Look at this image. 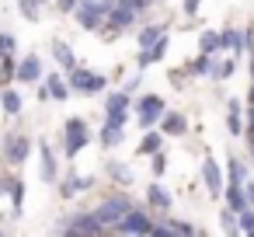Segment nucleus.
<instances>
[{"mask_svg":"<svg viewBox=\"0 0 254 237\" xmlns=\"http://www.w3.org/2000/svg\"><path fill=\"white\" fill-rule=\"evenodd\" d=\"M209 67H212V56L209 53H198V60L188 63V74H209Z\"/></svg>","mask_w":254,"mask_h":237,"instance_id":"33","label":"nucleus"},{"mask_svg":"<svg viewBox=\"0 0 254 237\" xmlns=\"http://www.w3.org/2000/svg\"><path fill=\"white\" fill-rule=\"evenodd\" d=\"M77 7V0H60V11H73Z\"/></svg>","mask_w":254,"mask_h":237,"instance_id":"46","label":"nucleus"},{"mask_svg":"<svg viewBox=\"0 0 254 237\" xmlns=\"http://www.w3.org/2000/svg\"><path fill=\"white\" fill-rule=\"evenodd\" d=\"M160 147H164V133H146L139 140V154H157Z\"/></svg>","mask_w":254,"mask_h":237,"instance_id":"29","label":"nucleus"},{"mask_svg":"<svg viewBox=\"0 0 254 237\" xmlns=\"http://www.w3.org/2000/svg\"><path fill=\"white\" fill-rule=\"evenodd\" d=\"M139 80H143V77H132V80H129V84H126V87H122V91H126V94H132V91H136V87H139Z\"/></svg>","mask_w":254,"mask_h":237,"instance_id":"44","label":"nucleus"},{"mask_svg":"<svg viewBox=\"0 0 254 237\" xmlns=\"http://www.w3.org/2000/svg\"><path fill=\"white\" fill-rule=\"evenodd\" d=\"M53 56H56V63H60V67H63L66 74H70V70L77 67V56H73V49H70L66 42H56V46H53Z\"/></svg>","mask_w":254,"mask_h":237,"instance_id":"21","label":"nucleus"},{"mask_svg":"<svg viewBox=\"0 0 254 237\" xmlns=\"http://www.w3.org/2000/svg\"><path fill=\"white\" fill-rule=\"evenodd\" d=\"M11 53H14V35L0 32V56H11Z\"/></svg>","mask_w":254,"mask_h":237,"instance_id":"37","label":"nucleus"},{"mask_svg":"<svg viewBox=\"0 0 254 237\" xmlns=\"http://www.w3.org/2000/svg\"><path fill=\"white\" fill-rule=\"evenodd\" d=\"M56 230H60V234H105V227L98 223L94 213H73V216L63 220Z\"/></svg>","mask_w":254,"mask_h":237,"instance_id":"7","label":"nucleus"},{"mask_svg":"<svg viewBox=\"0 0 254 237\" xmlns=\"http://www.w3.org/2000/svg\"><path fill=\"white\" fill-rule=\"evenodd\" d=\"M202 181L209 185V195L219 199V192H223V171H219V164H216L212 157L202 160Z\"/></svg>","mask_w":254,"mask_h":237,"instance_id":"12","label":"nucleus"},{"mask_svg":"<svg viewBox=\"0 0 254 237\" xmlns=\"http://www.w3.org/2000/svg\"><path fill=\"white\" fill-rule=\"evenodd\" d=\"M129 209H132V199H129V195H112L108 202H101V206L94 209V216H98V223L108 230V227H115Z\"/></svg>","mask_w":254,"mask_h":237,"instance_id":"3","label":"nucleus"},{"mask_svg":"<svg viewBox=\"0 0 254 237\" xmlns=\"http://www.w3.org/2000/svg\"><path fill=\"white\" fill-rule=\"evenodd\" d=\"M7 195H11L14 213H21V206H25V181L21 178H7Z\"/></svg>","mask_w":254,"mask_h":237,"instance_id":"25","label":"nucleus"},{"mask_svg":"<svg viewBox=\"0 0 254 237\" xmlns=\"http://www.w3.org/2000/svg\"><path fill=\"white\" fill-rule=\"evenodd\" d=\"M91 185H94V178H91V174H84V178L70 174V178H63V185H60V195H63V199H73L77 192H87Z\"/></svg>","mask_w":254,"mask_h":237,"instance_id":"15","label":"nucleus"},{"mask_svg":"<svg viewBox=\"0 0 254 237\" xmlns=\"http://www.w3.org/2000/svg\"><path fill=\"white\" fill-rule=\"evenodd\" d=\"M39 4H42V0H18V11H21L28 21H39Z\"/></svg>","mask_w":254,"mask_h":237,"instance_id":"34","label":"nucleus"},{"mask_svg":"<svg viewBox=\"0 0 254 237\" xmlns=\"http://www.w3.org/2000/svg\"><path fill=\"white\" fill-rule=\"evenodd\" d=\"M0 105H4L7 115H18V112H21V94L11 91V87H4V91H0Z\"/></svg>","mask_w":254,"mask_h":237,"instance_id":"27","label":"nucleus"},{"mask_svg":"<svg viewBox=\"0 0 254 237\" xmlns=\"http://www.w3.org/2000/svg\"><path fill=\"white\" fill-rule=\"evenodd\" d=\"M0 60H4V67H0V80H14V74H18V63H14V53L11 56H0Z\"/></svg>","mask_w":254,"mask_h":237,"instance_id":"35","label":"nucleus"},{"mask_svg":"<svg viewBox=\"0 0 254 237\" xmlns=\"http://www.w3.org/2000/svg\"><path fill=\"white\" fill-rule=\"evenodd\" d=\"M223 49V42H219V32H202L198 35V53H209V56H216Z\"/></svg>","mask_w":254,"mask_h":237,"instance_id":"26","label":"nucleus"},{"mask_svg":"<svg viewBox=\"0 0 254 237\" xmlns=\"http://www.w3.org/2000/svg\"><path fill=\"white\" fill-rule=\"evenodd\" d=\"M198 4H202V0H185V14L195 18V14H198Z\"/></svg>","mask_w":254,"mask_h":237,"instance_id":"42","label":"nucleus"},{"mask_svg":"<svg viewBox=\"0 0 254 237\" xmlns=\"http://www.w3.org/2000/svg\"><path fill=\"white\" fill-rule=\"evenodd\" d=\"M46 80V87H49V98H56V101H66L73 91H70V84L60 77V74H49V77H42Z\"/></svg>","mask_w":254,"mask_h":237,"instance_id":"19","label":"nucleus"},{"mask_svg":"<svg viewBox=\"0 0 254 237\" xmlns=\"http://www.w3.org/2000/svg\"><path fill=\"white\" fill-rule=\"evenodd\" d=\"M105 21H108L112 28H119V32H122V28H129V25L136 21V11H129V7H122V4H115V7L105 14Z\"/></svg>","mask_w":254,"mask_h":237,"instance_id":"16","label":"nucleus"},{"mask_svg":"<svg viewBox=\"0 0 254 237\" xmlns=\"http://www.w3.org/2000/svg\"><path fill=\"white\" fill-rule=\"evenodd\" d=\"M73 14H77V25H80L84 32H98V28H101V21H105V7H101V0H77Z\"/></svg>","mask_w":254,"mask_h":237,"instance_id":"5","label":"nucleus"},{"mask_svg":"<svg viewBox=\"0 0 254 237\" xmlns=\"http://www.w3.org/2000/svg\"><path fill=\"white\" fill-rule=\"evenodd\" d=\"M251 160H254V143H251Z\"/></svg>","mask_w":254,"mask_h":237,"instance_id":"51","label":"nucleus"},{"mask_svg":"<svg viewBox=\"0 0 254 237\" xmlns=\"http://www.w3.org/2000/svg\"><path fill=\"white\" fill-rule=\"evenodd\" d=\"M244 35H247V49L254 53V32H244Z\"/></svg>","mask_w":254,"mask_h":237,"instance_id":"47","label":"nucleus"},{"mask_svg":"<svg viewBox=\"0 0 254 237\" xmlns=\"http://www.w3.org/2000/svg\"><path fill=\"white\" fill-rule=\"evenodd\" d=\"M167 49H171V42H167V35H160L153 46H146V49L136 53V67L143 70V67H150V63H160V60L167 56Z\"/></svg>","mask_w":254,"mask_h":237,"instance_id":"10","label":"nucleus"},{"mask_svg":"<svg viewBox=\"0 0 254 237\" xmlns=\"http://www.w3.org/2000/svg\"><path fill=\"white\" fill-rule=\"evenodd\" d=\"M226 129H230V136H240V133H244V122H240V115H237V112H230V115H226Z\"/></svg>","mask_w":254,"mask_h":237,"instance_id":"36","label":"nucleus"},{"mask_svg":"<svg viewBox=\"0 0 254 237\" xmlns=\"http://www.w3.org/2000/svg\"><path fill=\"white\" fill-rule=\"evenodd\" d=\"M122 7H129V11H136V14H143L146 7H150V0H119Z\"/></svg>","mask_w":254,"mask_h":237,"instance_id":"39","label":"nucleus"},{"mask_svg":"<svg viewBox=\"0 0 254 237\" xmlns=\"http://www.w3.org/2000/svg\"><path fill=\"white\" fill-rule=\"evenodd\" d=\"M219 42H223V49H233L237 56L247 49V35H244L240 28H223V32H219Z\"/></svg>","mask_w":254,"mask_h":237,"instance_id":"17","label":"nucleus"},{"mask_svg":"<svg viewBox=\"0 0 254 237\" xmlns=\"http://www.w3.org/2000/svg\"><path fill=\"white\" fill-rule=\"evenodd\" d=\"M160 35H167V25H146V28H139V49H146V46H153Z\"/></svg>","mask_w":254,"mask_h":237,"instance_id":"22","label":"nucleus"},{"mask_svg":"<svg viewBox=\"0 0 254 237\" xmlns=\"http://www.w3.org/2000/svg\"><path fill=\"white\" fill-rule=\"evenodd\" d=\"M237 227H240V234H254V206H244L237 213Z\"/></svg>","mask_w":254,"mask_h":237,"instance_id":"31","label":"nucleus"},{"mask_svg":"<svg viewBox=\"0 0 254 237\" xmlns=\"http://www.w3.org/2000/svg\"><path fill=\"white\" fill-rule=\"evenodd\" d=\"M226 171H230V181H237V185H244V181H247V164H244V160L230 157V160H226Z\"/></svg>","mask_w":254,"mask_h":237,"instance_id":"30","label":"nucleus"},{"mask_svg":"<svg viewBox=\"0 0 254 237\" xmlns=\"http://www.w3.org/2000/svg\"><path fill=\"white\" fill-rule=\"evenodd\" d=\"M219 223H223V230H226V234H240V227H237V209H230V206H226V209L219 213Z\"/></svg>","mask_w":254,"mask_h":237,"instance_id":"32","label":"nucleus"},{"mask_svg":"<svg viewBox=\"0 0 254 237\" xmlns=\"http://www.w3.org/2000/svg\"><path fill=\"white\" fill-rule=\"evenodd\" d=\"M108 178L119 181V185H132V171H129V164H122V160H108Z\"/></svg>","mask_w":254,"mask_h":237,"instance_id":"24","label":"nucleus"},{"mask_svg":"<svg viewBox=\"0 0 254 237\" xmlns=\"http://www.w3.org/2000/svg\"><path fill=\"white\" fill-rule=\"evenodd\" d=\"M115 230H119V234H153V220H150V213H146V209L132 206V209L115 223Z\"/></svg>","mask_w":254,"mask_h":237,"instance_id":"6","label":"nucleus"},{"mask_svg":"<svg viewBox=\"0 0 254 237\" xmlns=\"http://www.w3.org/2000/svg\"><path fill=\"white\" fill-rule=\"evenodd\" d=\"M150 167H153V174H164V171H167V154H164V150H157Z\"/></svg>","mask_w":254,"mask_h":237,"instance_id":"38","label":"nucleus"},{"mask_svg":"<svg viewBox=\"0 0 254 237\" xmlns=\"http://www.w3.org/2000/svg\"><path fill=\"white\" fill-rule=\"evenodd\" d=\"M226 112H237V115H240V101H237V98H230V101H226Z\"/></svg>","mask_w":254,"mask_h":237,"instance_id":"45","label":"nucleus"},{"mask_svg":"<svg viewBox=\"0 0 254 237\" xmlns=\"http://www.w3.org/2000/svg\"><path fill=\"white\" fill-rule=\"evenodd\" d=\"M28 154H32V136L28 133H18V136H7L4 140V157L11 164H25Z\"/></svg>","mask_w":254,"mask_h":237,"instance_id":"9","label":"nucleus"},{"mask_svg":"<svg viewBox=\"0 0 254 237\" xmlns=\"http://www.w3.org/2000/svg\"><path fill=\"white\" fill-rule=\"evenodd\" d=\"M146 202H150V206H153V209H160V213H167V209H171V202H174V199H171V192H167V188H164V185H157V181H153V185H150V188H146Z\"/></svg>","mask_w":254,"mask_h":237,"instance_id":"18","label":"nucleus"},{"mask_svg":"<svg viewBox=\"0 0 254 237\" xmlns=\"http://www.w3.org/2000/svg\"><path fill=\"white\" fill-rule=\"evenodd\" d=\"M164 112H167V105H164L160 94H139V101H136V119H139L143 129H150L153 122H160Z\"/></svg>","mask_w":254,"mask_h":237,"instance_id":"4","label":"nucleus"},{"mask_svg":"<svg viewBox=\"0 0 254 237\" xmlns=\"http://www.w3.org/2000/svg\"><path fill=\"white\" fill-rule=\"evenodd\" d=\"M247 105H254V87H251V91H247Z\"/></svg>","mask_w":254,"mask_h":237,"instance_id":"48","label":"nucleus"},{"mask_svg":"<svg viewBox=\"0 0 254 237\" xmlns=\"http://www.w3.org/2000/svg\"><path fill=\"white\" fill-rule=\"evenodd\" d=\"M39 154H42V167H39V178H42L46 185H53V181H56V157H53V150H49V143H46V140L39 143Z\"/></svg>","mask_w":254,"mask_h":237,"instance_id":"14","label":"nucleus"},{"mask_svg":"<svg viewBox=\"0 0 254 237\" xmlns=\"http://www.w3.org/2000/svg\"><path fill=\"white\" fill-rule=\"evenodd\" d=\"M91 143V133H87V122L84 119H66V136H63V154L66 157H77L84 147Z\"/></svg>","mask_w":254,"mask_h":237,"instance_id":"2","label":"nucleus"},{"mask_svg":"<svg viewBox=\"0 0 254 237\" xmlns=\"http://www.w3.org/2000/svg\"><path fill=\"white\" fill-rule=\"evenodd\" d=\"M171 80H174V87H185V74H181V70H174Z\"/></svg>","mask_w":254,"mask_h":237,"instance_id":"43","label":"nucleus"},{"mask_svg":"<svg viewBox=\"0 0 254 237\" xmlns=\"http://www.w3.org/2000/svg\"><path fill=\"white\" fill-rule=\"evenodd\" d=\"M171 230H174V234H185V237H191V234H198V230H195L191 223H181V220H171Z\"/></svg>","mask_w":254,"mask_h":237,"instance_id":"40","label":"nucleus"},{"mask_svg":"<svg viewBox=\"0 0 254 237\" xmlns=\"http://www.w3.org/2000/svg\"><path fill=\"white\" fill-rule=\"evenodd\" d=\"M160 133L164 136H181V133H188V119L181 112H164L160 115Z\"/></svg>","mask_w":254,"mask_h":237,"instance_id":"13","label":"nucleus"},{"mask_svg":"<svg viewBox=\"0 0 254 237\" xmlns=\"http://www.w3.org/2000/svg\"><path fill=\"white\" fill-rule=\"evenodd\" d=\"M14 80H21V84H39V80H42V60H39L35 53H28V56L18 63Z\"/></svg>","mask_w":254,"mask_h":237,"instance_id":"11","label":"nucleus"},{"mask_svg":"<svg viewBox=\"0 0 254 237\" xmlns=\"http://www.w3.org/2000/svg\"><path fill=\"white\" fill-rule=\"evenodd\" d=\"M126 119H129V94H126V91H112V94L105 98V122L126 126Z\"/></svg>","mask_w":254,"mask_h":237,"instance_id":"8","label":"nucleus"},{"mask_svg":"<svg viewBox=\"0 0 254 237\" xmlns=\"http://www.w3.org/2000/svg\"><path fill=\"white\" fill-rule=\"evenodd\" d=\"M98 140H101V147H119V143L126 140V133H122V126H112V122H105Z\"/></svg>","mask_w":254,"mask_h":237,"instance_id":"23","label":"nucleus"},{"mask_svg":"<svg viewBox=\"0 0 254 237\" xmlns=\"http://www.w3.org/2000/svg\"><path fill=\"white\" fill-rule=\"evenodd\" d=\"M251 80H254V60H251Z\"/></svg>","mask_w":254,"mask_h":237,"instance_id":"50","label":"nucleus"},{"mask_svg":"<svg viewBox=\"0 0 254 237\" xmlns=\"http://www.w3.org/2000/svg\"><path fill=\"white\" fill-rule=\"evenodd\" d=\"M0 192H7V178H0Z\"/></svg>","mask_w":254,"mask_h":237,"instance_id":"49","label":"nucleus"},{"mask_svg":"<svg viewBox=\"0 0 254 237\" xmlns=\"http://www.w3.org/2000/svg\"><path fill=\"white\" fill-rule=\"evenodd\" d=\"M66 84H70V91H77V94H101V91L108 87V77L98 74V70H87V67H73L70 77H66Z\"/></svg>","mask_w":254,"mask_h":237,"instance_id":"1","label":"nucleus"},{"mask_svg":"<svg viewBox=\"0 0 254 237\" xmlns=\"http://www.w3.org/2000/svg\"><path fill=\"white\" fill-rule=\"evenodd\" d=\"M244 136H247V143H254V105H251V112H247V129H244Z\"/></svg>","mask_w":254,"mask_h":237,"instance_id":"41","label":"nucleus"},{"mask_svg":"<svg viewBox=\"0 0 254 237\" xmlns=\"http://www.w3.org/2000/svg\"><path fill=\"white\" fill-rule=\"evenodd\" d=\"M223 195H226V206H230V209H237V213H240L244 206H251V202H247V195H244V185H237V181H230V185L223 188Z\"/></svg>","mask_w":254,"mask_h":237,"instance_id":"20","label":"nucleus"},{"mask_svg":"<svg viewBox=\"0 0 254 237\" xmlns=\"http://www.w3.org/2000/svg\"><path fill=\"white\" fill-rule=\"evenodd\" d=\"M233 74H237V63H233V60H223V63H212V67H209V77H212V80H230Z\"/></svg>","mask_w":254,"mask_h":237,"instance_id":"28","label":"nucleus"}]
</instances>
